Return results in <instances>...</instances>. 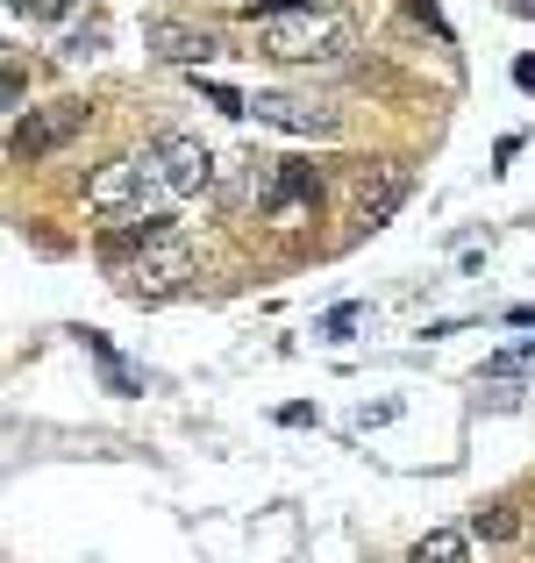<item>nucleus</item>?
Returning a JSON list of instances; mask_svg holds the SVG:
<instances>
[{
	"instance_id": "nucleus-4",
	"label": "nucleus",
	"mask_w": 535,
	"mask_h": 563,
	"mask_svg": "<svg viewBox=\"0 0 535 563\" xmlns=\"http://www.w3.org/2000/svg\"><path fill=\"white\" fill-rule=\"evenodd\" d=\"M86 100H51V108H36V114H22V122L8 129V157L14 165H36V157H51L57 143H72L86 129Z\"/></svg>"
},
{
	"instance_id": "nucleus-5",
	"label": "nucleus",
	"mask_w": 535,
	"mask_h": 563,
	"mask_svg": "<svg viewBox=\"0 0 535 563\" xmlns=\"http://www.w3.org/2000/svg\"><path fill=\"white\" fill-rule=\"evenodd\" d=\"M250 114H258L264 129H286V136H315V143L343 136V114H336V108H321V100H293V93H258V100H250Z\"/></svg>"
},
{
	"instance_id": "nucleus-9",
	"label": "nucleus",
	"mask_w": 535,
	"mask_h": 563,
	"mask_svg": "<svg viewBox=\"0 0 535 563\" xmlns=\"http://www.w3.org/2000/svg\"><path fill=\"white\" fill-rule=\"evenodd\" d=\"M407 192H414L407 165H379V179H364V192H357V221H364V229H385Z\"/></svg>"
},
{
	"instance_id": "nucleus-12",
	"label": "nucleus",
	"mask_w": 535,
	"mask_h": 563,
	"mask_svg": "<svg viewBox=\"0 0 535 563\" xmlns=\"http://www.w3.org/2000/svg\"><path fill=\"white\" fill-rule=\"evenodd\" d=\"M471 528H479L485 542H507V536H514V514H507V507H493V514L479 507V521H471Z\"/></svg>"
},
{
	"instance_id": "nucleus-15",
	"label": "nucleus",
	"mask_w": 535,
	"mask_h": 563,
	"mask_svg": "<svg viewBox=\"0 0 535 563\" xmlns=\"http://www.w3.org/2000/svg\"><path fill=\"white\" fill-rule=\"evenodd\" d=\"M207 93V108H221V114H250V100L236 93V86H200Z\"/></svg>"
},
{
	"instance_id": "nucleus-2",
	"label": "nucleus",
	"mask_w": 535,
	"mask_h": 563,
	"mask_svg": "<svg viewBox=\"0 0 535 563\" xmlns=\"http://www.w3.org/2000/svg\"><path fill=\"white\" fill-rule=\"evenodd\" d=\"M172 200H178V192L165 179L157 143H151V151H137V157H114V165H100L94 179H86V207L108 214V221H151V214H165Z\"/></svg>"
},
{
	"instance_id": "nucleus-19",
	"label": "nucleus",
	"mask_w": 535,
	"mask_h": 563,
	"mask_svg": "<svg viewBox=\"0 0 535 563\" xmlns=\"http://www.w3.org/2000/svg\"><path fill=\"white\" fill-rule=\"evenodd\" d=\"M514 14H535V0H514Z\"/></svg>"
},
{
	"instance_id": "nucleus-13",
	"label": "nucleus",
	"mask_w": 535,
	"mask_h": 563,
	"mask_svg": "<svg viewBox=\"0 0 535 563\" xmlns=\"http://www.w3.org/2000/svg\"><path fill=\"white\" fill-rule=\"evenodd\" d=\"M357 321H364V307H336L329 321H321V335H329V343H350V329Z\"/></svg>"
},
{
	"instance_id": "nucleus-11",
	"label": "nucleus",
	"mask_w": 535,
	"mask_h": 563,
	"mask_svg": "<svg viewBox=\"0 0 535 563\" xmlns=\"http://www.w3.org/2000/svg\"><path fill=\"white\" fill-rule=\"evenodd\" d=\"M8 14H29V22H65V14H79V0H8Z\"/></svg>"
},
{
	"instance_id": "nucleus-14",
	"label": "nucleus",
	"mask_w": 535,
	"mask_h": 563,
	"mask_svg": "<svg viewBox=\"0 0 535 563\" xmlns=\"http://www.w3.org/2000/svg\"><path fill=\"white\" fill-rule=\"evenodd\" d=\"M485 372H493V378H507V372H535V343H528V350H500Z\"/></svg>"
},
{
	"instance_id": "nucleus-16",
	"label": "nucleus",
	"mask_w": 535,
	"mask_h": 563,
	"mask_svg": "<svg viewBox=\"0 0 535 563\" xmlns=\"http://www.w3.org/2000/svg\"><path fill=\"white\" fill-rule=\"evenodd\" d=\"M393 413H400L393 399H379V407H357V428H379V421H393Z\"/></svg>"
},
{
	"instance_id": "nucleus-6",
	"label": "nucleus",
	"mask_w": 535,
	"mask_h": 563,
	"mask_svg": "<svg viewBox=\"0 0 535 563\" xmlns=\"http://www.w3.org/2000/svg\"><path fill=\"white\" fill-rule=\"evenodd\" d=\"M157 157H165V179H172V192H178V200H193V192H215V179H221L215 151H207L200 136H186V129L157 136Z\"/></svg>"
},
{
	"instance_id": "nucleus-3",
	"label": "nucleus",
	"mask_w": 535,
	"mask_h": 563,
	"mask_svg": "<svg viewBox=\"0 0 535 563\" xmlns=\"http://www.w3.org/2000/svg\"><path fill=\"white\" fill-rule=\"evenodd\" d=\"M193 250L178 243V235H157V243H143V250H122V257H108V278H114V292H129V300H172V292H186L193 286Z\"/></svg>"
},
{
	"instance_id": "nucleus-10",
	"label": "nucleus",
	"mask_w": 535,
	"mask_h": 563,
	"mask_svg": "<svg viewBox=\"0 0 535 563\" xmlns=\"http://www.w3.org/2000/svg\"><path fill=\"white\" fill-rule=\"evenodd\" d=\"M407 563H465V528H428Z\"/></svg>"
},
{
	"instance_id": "nucleus-7",
	"label": "nucleus",
	"mask_w": 535,
	"mask_h": 563,
	"mask_svg": "<svg viewBox=\"0 0 535 563\" xmlns=\"http://www.w3.org/2000/svg\"><path fill=\"white\" fill-rule=\"evenodd\" d=\"M307 207H321V179L315 165H279V186H272V221L279 229H301Z\"/></svg>"
},
{
	"instance_id": "nucleus-1",
	"label": "nucleus",
	"mask_w": 535,
	"mask_h": 563,
	"mask_svg": "<svg viewBox=\"0 0 535 563\" xmlns=\"http://www.w3.org/2000/svg\"><path fill=\"white\" fill-rule=\"evenodd\" d=\"M258 51L279 57V65H343L357 51V22L343 8H279L258 14Z\"/></svg>"
},
{
	"instance_id": "nucleus-18",
	"label": "nucleus",
	"mask_w": 535,
	"mask_h": 563,
	"mask_svg": "<svg viewBox=\"0 0 535 563\" xmlns=\"http://www.w3.org/2000/svg\"><path fill=\"white\" fill-rule=\"evenodd\" d=\"M514 86H522V93L535 100V57H514Z\"/></svg>"
},
{
	"instance_id": "nucleus-8",
	"label": "nucleus",
	"mask_w": 535,
	"mask_h": 563,
	"mask_svg": "<svg viewBox=\"0 0 535 563\" xmlns=\"http://www.w3.org/2000/svg\"><path fill=\"white\" fill-rule=\"evenodd\" d=\"M143 36H151V51L165 57V65H186V71H200L207 57H221V43L207 36V29H178V22H151V29H143Z\"/></svg>"
},
{
	"instance_id": "nucleus-17",
	"label": "nucleus",
	"mask_w": 535,
	"mask_h": 563,
	"mask_svg": "<svg viewBox=\"0 0 535 563\" xmlns=\"http://www.w3.org/2000/svg\"><path fill=\"white\" fill-rule=\"evenodd\" d=\"M94 51H100V29H79V36L65 43V57H94Z\"/></svg>"
}]
</instances>
